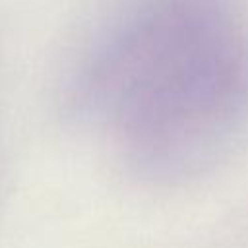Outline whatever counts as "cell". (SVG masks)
Returning a JSON list of instances; mask_svg holds the SVG:
<instances>
[{"label":"cell","instance_id":"cell-1","mask_svg":"<svg viewBox=\"0 0 248 248\" xmlns=\"http://www.w3.org/2000/svg\"><path fill=\"white\" fill-rule=\"evenodd\" d=\"M81 89L149 165H180L229 128L248 89V48L215 0H159L93 60Z\"/></svg>","mask_w":248,"mask_h":248}]
</instances>
